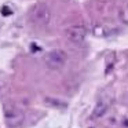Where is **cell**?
Segmentation results:
<instances>
[{"instance_id": "obj_1", "label": "cell", "mask_w": 128, "mask_h": 128, "mask_svg": "<svg viewBox=\"0 0 128 128\" xmlns=\"http://www.w3.org/2000/svg\"><path fill=\"white\" fill-rule=\"evenodd\" d=\"M29 21L34 26H47L51 21V10L46 3H37L29 11Z\"/></svg>"}, {"instance_id": "obj_2", "label": "cell", "mask_w": 128, "mask_h": 128, "mask_svg": "<svg viewBox=\"0 0 128 128\" xmlns=\"http://www.w3.org/2000/svg\"><path fill=\"white\" fill-rule=\"evenodd\" d=\"M3 113H4V120H6V124L11 128H17L25 120V113L21 108H18L14 103H4L3 106Z\"/></svg>"}, {"instance_id": "obj_3", "label": "cell", "mask_w": 128, "mask_h": 128, "mask_svg": "<svg viewBox=\"0 0 128 128\" xmlns=\"http://www.w3.org/2000/svg\"><path fill=\"white\" fill-rule=\"evenodd\" d=\"M66 61H68V54L61 48L50 51L46 56V65H47L48 69H52V70H58L62 66H65Z\"/></svg>"}, {"instance_id": "obj_4", "label": "cell", "mask_w": 128, "mask_h": 128, "mask_svg": "<svg viewBox=\"0 0 128 128\" xmlns=\"http://www.w3.org/2000/svg\"><path fill=\"white\" fill-rule=\"evenodd\" d=\"M65 37L72 43H81L87 37V29L83 25H72L65 29Z\"/></svg>"}, {"instance_id": "obj_5", "label": "cell", "mask_w": 128, "mask_h": 128, "mask_svg": "<svg viewBox=\"0 0 128 128\" xmlns=\"http://www.w3.org/2000/svg\"><path fill=\"white\" fill-rule=\"evenodd\" d=\"M109 106H110V102L109 100H99V102L95 105L94 112H92V118H100L106 114V112L109 110Z\"/></svg>"}, {"instance_id": "obj_6", "label": "cell", "mask_w": 128, "mask_h": 128, "mask_svg": "<svg viewBox=\"0 0 128 128\" xmlns=\"http://www.w3.org/2000/svg\"><path fill=\"white\" fill-rule=\"evenodd\" d=\"M46 103L50 106H55V108H65L66 103L62 102V100H58V99H54V98H46Z\"/></svg>"}, {"instance_id": "obj_7", "label": "cell", "mask_w": 128, "mask_h": 128, "mask_svg": "<svg viewBox=\"0 0 128 128\" xmlns=\"http://www.w3.org/2000/svg\"><path fill=\"white\" fill-rule=\"evenodd\" d=\"M120 21L124 25H128V4H125L120 11Z\"/></svg>"}, {"instance_id": "obj_8", "label": "cell", "mask_w": 128, "mask_h": 128, "mask_svg": "<svg viewBox=\"0 0 128 128\" xmlns=\"http://www.w3.org/2000/svg\"><path fill=\"white\" fill-rule=\"evenodd\" d=\"M2 14H3V15H10V14H12V11L8 8V7L4 6L3 8H2Z\"/></svg>"}, {"instance_id": "obj_9", "label": "cell", "mask_w": 128, "mask_h": 128, "mask_svg": "<svg viewBox=\"0 0 128 128\" xmlns=\"http://www.w3.org/2000/svg\"><path fill=\"white\" fill-rule=\"evenodd\" d=\"M124 125H125V127H128V120H124Z\"/></svg>"}]
</instances>
